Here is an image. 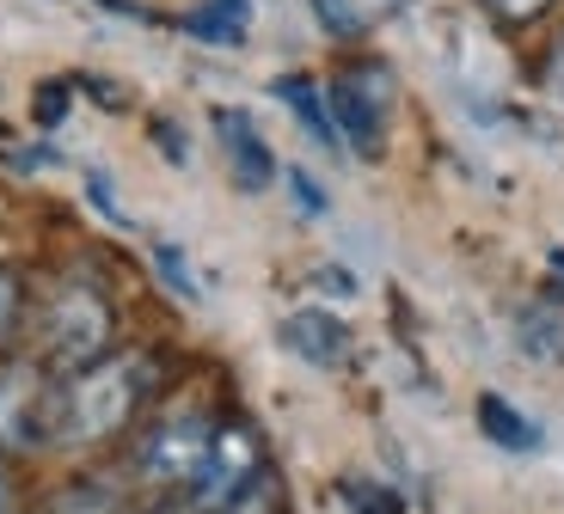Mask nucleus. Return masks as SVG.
Masks as SVG:
<instances>
[{
	"mask_svg": "<svg viewBox=\"0 0 564 514\" xmlns=\"http://www.w3.org/2000/svg\"><path fill=\"white\" fill-rule=\"evenodd\" d=\"M148 386H154L148 356H105V362L80 368V374L56 392V441L62 447L111 441V435L141 411Z\"/></svg>",
	"mask_w": 564,
	"mask_h": 514,
	"instance_id": "1",
	"label": "nucleus"
},
{
	"mask_svg": "<svg viewBox=\"0 0 564 514\" xmlns=\"http://www.w3.org/2000/svg\"><path fill=\"white\" fill-rule=\"evenodd\" d=\"M111 331H117V313L105 300V288L86 276H68L43 306V325H37L43 362L62 368V374H80V368L111 356Z\"/></svg>",
	"mask_w": 564,
	"mask_h": 514,
	"instance_id": "2",
	"label": "nucleus"
},
{
	"mask_svg": "<svg viewBox=\"0 0 564 514\" xmlns=\"http://www.w3.org/2000/svg\"><path fill=\"white\" fill-rule=\"evenodd\" d=\"M258 484H264V447H258V435L246 423H215V441L203 453L197 478L184 484V502H191V514H227L240 496H252Z\"/></svg>",
	"mask_w": 564,
	"mask_h": 514,
	"instance_id": "3",
	"label": "nucleus"
},
{
	"mask_svg": "<svg viewBox=\"0 0 564 514\" xmlns=\"http://www.w3.org/2000/svg\"><path fill=\"white\" fill-rule=\"evenodd\" d=\"M325 105H332V123H338V141H350L362 160H375L387 141V111H393V80L387 68L362 62V68H344L338 80L325 86Z\"/></svg>",
	"mask_w": 564,
	"mask_h": 514,
	"instance_id": "4",
	"label": "nucleus"
},
{
	"mask_svg": "<svg viewBox=\"0 0 564 514\" xmlns=\"http://www.w3.org/2000/svg\"><path fill=\"white\" fill-rule=\"evenodd\" d=\"M43 441H56V386L43 362H7L0 368V447L31 453Z\"/></svg>",
	"mask_w": 564,
	"mask_h": 514,
	"instance_id": "5",
	"label": "nucleus"
},
{
	"mask_svg": "<svg viewBox=\"0 0 564 514\" xmlns=\"http://www.w3.org/2000/svg\"><path fill=\"white\" fill-rule=\"evenodd\" d=\"M209 441H215V423L197 417V411H178V417H166V423L148 429V441L135 447V472L154 490H184L191 478H197Z\"/></svg>",
	"mask_w": 564,
	"mask_h": 514,
	"instance_id": "6",
	"label": "nucleus"
},
{
	"mask_svg": "<svg viewBox=\"0 0 564 514\" xmlns=\"http://www.w3.org/2000/svg\"><path fill=\"white\" fill-rule=\"evenodd\" d=\"M215 141H221L227 172H234L240 190H264V184L276 178V160H270L264 135H258V123L246 111H215Z\"/></svg>",
	"mask_w": 564,
	"mask_h": 514,
	"instance_id": "7",
	"label": "nucleus"
},
{
	"mask_svg": "<svg viewBox=\"0 0 564 514\" xmlns=\"http://www.w3.org/2000/svg\"><path fill=\"white\" fill-rule=\"evenodd\" d=\"M282 343L295 349L301 362H313V368H344L350 362V331H344L332 313H289L282 319Z\"/></svg>",
	"mask_w": 564,
	"mask_h": 514,
	"instance_id": "8",
	"label": "nucleus"
},
{
	"mask_svg": "<svg viewBox=\"0 0 564 514\" xmlns=\"http://www.w3.org/2000/svg\"><path fill=\"white\" fill-rule=\"evenodd\" d=\"M276 98L295 111V123L313 135V147L338 153V123H332V105H325V92L307 80V74H282V80H276Z\"/></svg>",
	"mask_w": 564,
	"mask_h": 514,
	"instance_id": "9",
	"label": "nucleus"
},
{
	"mask_svg": "<svg viewBox=\"0 0 564 514\" xmlns=\"http://www.w3.org/2000/svg\"><path fill=\"white\" fill-rule=\"evenodd\" d=\"M479 429L491 435L503 453H534V447H540V429L503 398V392H485V398H479Z\"/></svg>",
	"mask_w": 564,
	"mask_h": 514,
	"instance_id": "10",
	"label": "nucleus"
},
{
	"mask_svg": "<svg viewBox=\"0 0 564 514\" xmlns=\"http://www.w3.org/2000/svg\"><path fill=\"white\" fill-rule=\"evenodd\" d=\"M246 19H252V0H203L197 13L184 19V31L197 43H240Z\"/></svg>",
	"mask_w": 564,
	"mask_h": 514,
	"instance_id": "11",
	"label": "nucleus"
},
{
	"mask_svg": "<svg viewBox=\"0 0 564 514\" xmlns=\"http://www.w3.org/2000/svg\"><path fill=\"white\" fill-rule=\"evenodd\" d=\"M43 514H117V490L111 484H74V490H62Z\"/></svg>",
	"mask_w": 564,
	"mask_h": 514,
	"instance_id": "12",
	"label": "nucleus"
},
{
	"mask_svg": "<svg viewBox=\"0 0 564 514\" xmlns=\"http://www.w3.org/2000/svg\"><path fill=\"white\" fill-rule=\"evenodd\" d=\"M344 508H350V514H405V502H399L387 484H368V478H350V484H344Z\"/></svg>",
	"mask_w": 564,
	"mask_h": 514,
	"instance_id": "13",
	"label": "nucleus"
},
{
	"mask_svg": "<svg viewBox=\"0 0 564 514\" xmlns=\"http://www.w3.org/2000/svg\"><path fill=\"white\" fill-rule=\"evenodd\" d=\"M154 264H160V276L172 282V294H178V300H203V282L191 276V264H184L178 245H154Z\"/></svg>",
	"mask_w": 564,
	"mask_h": 514,
	"instance_id": "14",
	"label": "nucleus"
},
{
	"mask_svg": "<svg viewBox=\"0 0 564 514\" xmlns=\"http://www.w3.org/2000/svg\"><path fill=\"white\" fill-rule=\"evenodd\" d=\"M313 13H319V25L332 37H356L362 31V7H350V0H313Z\"/></svg>",
	"mask_w": 564,
	"mask_h": 514,
	"instance_id": "15",
	"label": "nucleus"
},
{
	"mask_svg": "<svg viewBox=\"0 0 564 514\" xmlns=\"http://www.w3.org/2000/svg\"><path fill=\"white\" fill-rule=\"evenodd\" d=\"M289 190H295V209L301 215H325V209H332V203H325V190L307 178V172H289Z\"/></svg>",
	"mask_w": 564,
	"mask_h": 514,
	"instance_id": "16",
	"label": "nucleus"
},
{
	"mask_svg": "<svg viewBox=\"0 0 564 514\" xmlns=\"http://www.w3.org/2000/svg\"><path fill=\"white\" fill-rule=\"evenodd\" d=\"M546 7H552V0H491V13L509 19V25H534Z\"/></svg>",
	"mask_w": 564,
	"mask_h": 514,
	"instance_id": "17",
	"label": "nucleus"
},
{
	"mask_svg": "<svg viewBox=\"0 0 564 514\" xmlns=\"http://www.w3.org/2000/svg\"><path fill=\"white\" fill-rule=\"evenodd\" d=\"M19 300H25V288H19V276H13V270H0V337L13 331V319H19Z\"/></svg>",
	"mask_w": 564,
	"mask_h": 514,
	"instance_id": "18",
	"label": "nucleus"
},
{
	"mask_svg": "<svg viewBox=\"0 0 564 514\" xmlns=\"http://www.w3.org/2000/svg\"><path fill=\"white\" fill-rule=\"evenodd\" d=\"M62 111H68V92H62V86H43V92H37V117H43V123H56Z\"/></svg>",
	"mask_w": 564,
	"mask_h": 514,
	"instance_id": "19",
	"label": "nucleus"
},
{
	"mask_svg": "<svg viewBox=\"0 0 564 514\" xmlns=\"http://www.w3.org/2000/svg\"><path fill=\"white\" fill-rule=\"evenodd\" d=\"M552 92L564 98V50H558V56H552Z\"/></svg>",
	"mask_w": 564,
	"mask_h": 514,
	"instance_id": "20",
	"label": "nucleus"
},
{
	"mask_svg": "<svg viewBox=\"0 0 564 514\" xmlns=\"http://www.w3.org/2000/svg\"><path fill=\"white\" fill-rule=\"evenodd\" d=\"M0 514H19L13 508V484H7V478H0Z\"/></svg>",
	"mask_w": 564,
	"mask_h": 514,
	"instance_id": "21",
	"label": "nucleus"
}]
</instances>
